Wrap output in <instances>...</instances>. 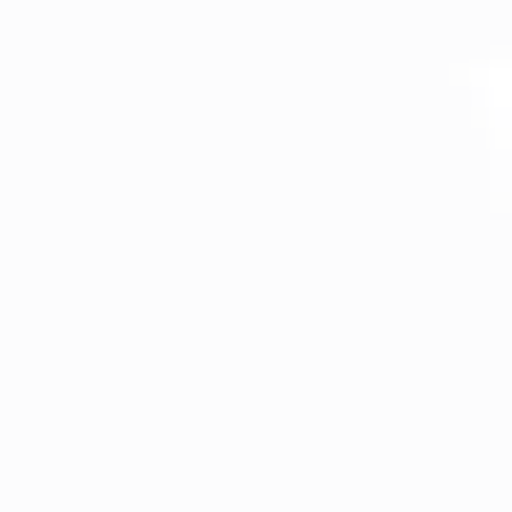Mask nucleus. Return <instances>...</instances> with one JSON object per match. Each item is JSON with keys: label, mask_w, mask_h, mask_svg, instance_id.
<instances>
[]
</instances>
